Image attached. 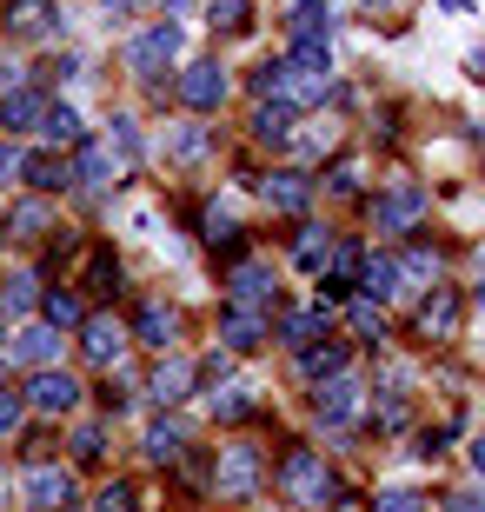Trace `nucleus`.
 Wrapping results in <instances>:
<instances>
[{"mask_svg":"<svg viewBox=\"0 0 485 512\" xmlns=\"http://www.w3.org/2000/svg\"><path fill=\"white\" fill-rule=\"evenodd\" d=\"M280 486L299 499V506H326V499H333V473H326V459H319L313 446H293V453H286Z\"/></svg>","mask_w":485,"mask_h":512,"instance_id":"1","label":"nucleus"},{"mask_svg":"<svg viewBox=\"0 0 485 512\" xmlns=\"http://www.w3.org/2000/svg\"><path fill=\"white\" fill-rule=\"evenodd\" d=\"M173 54H180V27H153V34H140V40L127 47V67H133L140 80H153Z\"/></svg>","mask_w":485,"mask_h":512,"instance_id":"2","label":"nucleus"},{"mask_svg":"<svg viewBox=\"0 0 485 512\" xmlns=\"http://www.w3.org/2000/svg\"><path fill=\"white\" fill-rule=\"evenodd\" d=\"M253 486H260V453H253V446H226V459H220V499H253Z\"/></svg>","mask_w":485,"mask_h":512,"instance_id":"3","label":"nucleus"},{"mask_svg":"<svg viewBox=\"0 0 485 512\" xmlns=\"http://www.w3.org/2000/svg\"><path fill=\"white\" fill-rule=\"evenodd\" d=\"M180 100H187L193 114H213V107L226 100V74L213 67V60H200V67H187V74H180Z\"/></svg>","mask_w":485,"mask_h":512,"instance_id":"4","label":"nucleus"},{"mask_svg":"<svg viewBox=\"0 0 485 512\" xmlns=\"http://www.w3.org/2000/svg\"><path fill=\"white\" fill-rule=\"evenodd\" d=\"M27 499H34L40 512H67L74 506V473H54V466L27 473Z\"/></svg>","mask_w":485,"mask_h":512,"instance_id":"5","label":"nucleus"},{"mask_svg":"<svg viewBox=\"0 0 485 512\" xmlns=\"http://www.w3.org/2000/svg\"><path fill=\"white\" fill-rule=\"evenodd\" d=\"M27 399H34L40 413H67V406L80 399V386L67 380V373H54V366H40V373H34V386H27Z\"/></svg>","mask_w":485,"mask_h":512,"instance_id":"6","label":"nucleus"},{"mask_svg":"<svg viewBox=\"0 0 485 512\" xmlns=\"http://www.w3.org/2000/svg\"><path fill=\"white\" fill-rule=\"evenodd\" d=\"M379 227L386 233H399V227H412V220H419V213H426V187H392L386 200H379Z\"/></svg>","mask_w":485,"mask_h":512,"instance_id":"7","label":"nucleus"},{"mask_svg":"<svg viewBox=\"0 0 485 512\" xmlns=\"http://www.w3.org/2000/svg\"><path fill=\"white\" fill-rule=\"evenodd\" d=\"M419 326H426L432 340H452L459 333V293L452 286H432V300L419 306Z\"/></svg>","mask_w":485,"mask_h":512,"instance_id":"8","label":"nucleus"},{"mask_svg":"<svg viewBox=\"0 0 485 512\" xmlns=\"http://www.w3.org/2000/svg\"><path fill=\"white\" fill-rule=\"evenodd\" d=\"M286 27H293V47H326V34H333V14H326L319 0H299L293 14H286Z\"/></svg>","mask_w":485,"mask_h":512,"instance_id":"9","label":"nucleus"},{"mask_svg":"<svg viewBox=\"0 0 485 512\" xmlns=\"http://www.w3.org/2000/svg\"><path fill=\"white\" fill-rule=\"evenodd\" d=\"M266 200H273L280 213H299L306 200H313V180H306V173H273V180H266Z\"/></svg>","mask_w":485,"mask_h":512,"instance_id":"10","label":"nucleus"},{"mask_svg":"<svg viewBox=\"0 0 485 512\" xmlns=\"http://www.w3.org/2000/svg\"><path fill=\"white\" fill-rule=\"evenodd\" d=\"M54 353H60L54 326H27V333L14 340V360H27V366H54Z\"/></svg>","mask_w":485,"mask_h":512,"instance_id":"11","label":"nucleus"},{"mask_svg":"<svg viewBox=\"0 0 485 512\" xmlns=\"http://www.w3.org/2000/svg\"><path fill=\"white\" fill-rule=\"evenodd\" d=\"M253 133H260L266 147H286V140H293V107H286V100L260 107V114H253Z\"/></svg>","mask_w":485,"mask_h":512,"instance_id":"12","label":"nucleus"},{"mask_svg":"<svg viewBox=\"0 0 485 512\" xmlns=\"http://www.w3.org/2000/svg\"><path fill=\"white\" fill-rule=\"evenodd\" d=\"M120 346H127V333H120L113 320H87V360L113 366V360H120Z\"/></svg>","mask_w":485,"mask_h":512,"instance_id":"13","label":"nucleus"},{"mask_svg":"<svg viewBox=\"0 0 485 512\" xmlns=\"http://www.w3.org/2000/svg\"><path fill=\"white\" fill-rule=\"evenodd\" d=\"M187 386H193V366L187 360H173V366H160V373H153V399H160V406H180V399H187Z\"/></svg>","mask_w":485,"mask_h":512,"instance_id":"14","label":"nucleus"},{"mask_svg":"<svg viewBox=\"0 0 485 512\" xmlns=\"http://www.w3.org/2000/svg\"><path fill=\"white\" fill-rule=\"evenodd\" d=\"M47 20H54V0H14L7 7V27L14 34H47Z\"/></svg>","mask_w":485,"mask_h":512,"instance_id":"15","label":"nucleus"},{"mask_svg":"<svg viewBox=\"0 0 485 512\" xmlns=\"http://www.w3.org/2000/svg\"><path fill=\"white\" fill-rule=\"evenodd\" d=\"M67 173H74L80 187H107V180H113V160H107V147H80V160Z\"/></svg>","mask_w":485,"mask_h":512,"instance_id":"16","label":"nucleus"},{"mask_svg":"<svg viewBox=\"0 0 485 512\" xmlns=\"http://www.w3.org/2000/svg\"><path fill=\"white\" fill-rule=\"evenodd\" d=\"M353 406H359V380H333L319 393V419H353Z\"/></svg>","mask_w":485,"mask_h":512,"instance_id":"17","label":"nucleus"},{"mask_svg":"<svg viewBox=\"0 0 485 512\" xmlns=\"http://www.w3.org/2000/svg\"><path fill=\"white\" fill-rule=\"evenodd\" d=\"M266 286H273V280H266V266H240L226 293H233V306H240V313H246V306H253V300H266Z\"/></svg>","mask_w":485,"mask_h":512,"instance_id":"18","label":"nucleus"},{"mask_svg":"<svg viewBox=\"0 0 485 512\" xmlns=\"http://www.w3.org/2000/svg\"><path fill=\"white\" fill-rule=\"evenodd\" d=\"M133 333H140L147 346H167V340H173V313H167V306H140V320H133Z\"/></svg>","mask_w":485,"mask_h":512,"instance_id":"19","label":"nucleus"},{"mask_svg":"<svg viewBox=\"0 0 485 512\" xmlns=\"http://www.w3.org/2000/svg\"><path fill=\"white\" fill-rule=\"evenodd\" d=\"M260 333H266V326L253 320V313H226V326H220V340L240 346V353H253V346H260Z\"/></svg>","mask_w":485,"mask_h":512,"instance_id":"20","label":"nucleus"},{"mask_svg":"<svg viewBox=\"0 0 485 512\" xmlns=\"http://www.w3.org/2000/svg\"><path fill=\"white\" fill-rule=\"evenodd\" d=\"M20 173H27L34 187H47V193H54V187H67V180H74V173H67V160H54V153H40V160H27V167H20Z\"/></svg>","mask_w":485,"mask_h":512,"instance_id":"21","label":"nucleus"},{"mask_svg":"<svg viewBox=\"0 0 485 512\" xmlns=\"http://www.w3.org/2000/svg\"><path fill=\"white\" fill-rule=\"evenodd\" d=\"M180 453H187V433H180V426H153L147 433V459L167 466V459H180Z\"/></svg>","mask_w":485,"mask_h":512,"instance_id":"22","label":"nucleus"},{"mask_svg":"<svg viewBox=\"0 0 485 512\" xmlns=\"http://www.w3.org/2000/svg\"><path fill=\"white\" fill-rule=\"evenodd\" d=\"M366 293H373V300H392V293H399V266L373 260V266H366Z\"/></svg>","mask_w":485,"mask_h":512,"instance_id":"23","label":"nucleus"},{"mask_svg":"<svg viewBox=\"0 0 485 512\" xmlns=\"http://www.w3.org/2000/svg\"><path fill=\"white\" fill-rule=\"evenodd\" d=\"M306 373H339V366H346V346H306Z\"/></svg>","mask_w":485,"mask_h":512,"instance_id":"24","label":"nucleus"},{"mask_svg":"<svg viewBox=\"0 0 485 512\" xmlns=\"http://www.w3.org/2000/svg\"><path fill=\"white\" fill-rule=\"evenodd\" d=\"M47 326H80V300L74 293H47Z\"/></svg>","mask_w":485,"mask_h":512,"instance_id":"25","label":"nucleus"},{"mask_svg":"<svg viewBox=\"0 0 485 512\" xmlns=\"http://www.w3.org/2000/svg\"><path fill=\"white\" fill-rule=\"evenodd\" d=\"M40 227H47V207H40V200H27V207H14V233H20V240H34Z\"/></svg>","mask_w":485,"mask_h":512,"instance_id":"26","label":"nucleus"},{"mask_svg":"<svg viewBox=\"0 0 485 512\" xmlns=\"http://www.w3.org/2000/svg\"><path fill=\"white\" fill-rule=\"evenodd\" d=\"M0 120H7V127H27V120H40V94H14Z\"/></svg>","mask_w":485,"mask_h":512,"instance_id":"27","label":"nucleus"},{"mask_svg":"<svg viewBox=\"0 0 485 512\" xmlns=\"http://www.w3.org/2000/svg\"><path fill=\"white\" fill-rule=\"evenodd\" d=\"M87 286H94V293H113V253L107 247H100L94 266H87Z\"/></svg>","mask_w":485,"mask_h":512,"instance_id":"28","label":"nucleus"},{"mask_svg":"<svg viewBox=\"0 0 485 512\" xmlns=\"http://www.w3.org/2000/svg\"><path fill=\"white\" fill-rule=\"evenodd\" d=\"M213 27L240 34V27H246V0H220V7H213Z\"/></svg>","mask_w":485,"mask_h":512,"instance_id":"29","label":"nucleus"},{"mask_svg":"<svg viewBox=\"0 0 485 512\" xmlns=\"http://www.w3.org/2000/svg\"><path fill=\"white\" fill-rule=\"evenodd\" d=\"M0 306H7V313H27V306H34V280H7Z\"/></svg>","mask_w":485,"mask_h":512,"instance_id":"30","label":"nucleus"},{"mask_svg":"<svg viewBox=\"0 0 485 512\" xmlns=\"http://www.w3.org/2000/svg\"><path fill=\"white\" fill-rule=\"evenodd\" d=\"M246 406H253V399H246V386H226V399L213 393V413H220V419H240Z\"/></svg>","mask_w":485,"mask_h":512,"instance_id":"31","label":"nucleus"},{"mask_svg":"<svg viewBox=\"0 0 485 512\" xmlns=\"http://www.w3.org/2000/svg\"><path fill=\"white\" fill-rule=\"evenodd\" d=\"M293 260H299V266H319V260H326V240L306 227V233H299V247H293Z\"/></svg>","mask_w":485,"mask_h":512,"instance_id":"32","label":"nucleus"},{"mask_svg":"<svg viewBox=\"0 0 485 512\" xmlns=\"http://www.w3.org/2000/svg\"><path fill=\"white\" fill-rule=\"evenodd\" d=\"M74 459H80V466H94V459H100V426H80V433H74Z\"/></svg>","mask_w":485,"mask_h":512,"instance_id":"33","label":"nucleus"},{"mask_svg":"<svg viewBox=\"0 0 485 512\" xmlns=\"http://www.w3.org/2000/svg\"><path fill=\"white\" fill-rule=\"evenodd\" d=\"M173 153H180V160L206 153V127H180V133H173Z\"/></svg>","mask_w":485,"mask_h":512,"instance_id":"34","label":"nucleus"},{"mask_svg":"<svg viewBox=\"0 0 485 512\" xmlns=\"http://www.w3.org/2000/svg\"><path fill=\"white\" fill-rule=\"evenodd\" d=\"M373 512H419V493H406V486H392V493H379Z\"/></svg>","mask_w":485,"mask_h":512,"instance_id":"35","label":"nucleus"},{"mask_svg":"<svg viewBox=\"0 0 485 512\" xmlns=\"http://www.w3.org/2000/svg\"><path fill=\"white\" fill-rule=\"evenodd\" d=\"M313 333H319V320H313V313H293V320H286V346H306Z\"/></svg>","mask_w":485,"mask_h":512,"instance_id":"36","label":"nucleus"},{"mask_svg":"<svg viewBox=\"0 0 485 512\" xmlns=\"http://www.w3.org/2000/svg\"><path fill=\"white\" fill-rule=\"evenodd\" d=\"M47 133H54V140H80V120L67 114V107H54V114H47Z\"/></svg>","mask_w":485,"mask_h":512,"instance_id":"37","label":"nucleus"},{"mask_svg":"<svg viewBox=\"0 0 485 512\" xmlns=\"http://www.w3.org/2000/svg\"><path fill=\"white\" fill-rule=\"evenodd\" d=\"M113 147H120V160H133L140 153V140H133V120H113V133H107Z\"/></svg>","mask_w":485,"mask_h":512,"instance_id":"38","label":"nucleus"},{"mask_svg":"<svg viewBox=\"0 0 485 512\" xmlns=\"http://www.w3.org/2000/svg\"><path fill=\"white\" fill-rule=\"evenodd\" d=\"M20 413H27V399H20V393H0V433H7V426H20Z\"/></svg>","mask_w":485,"mask_h":512,"instance_id":"39","label":"nucleus"},{"mask_svg":"<svg viewBox=\"0 0 485 512\" xmlns=\"http://www.w3.org/2000/svg\"><path fill=\"white\" fill-rule=\"evenodd\" d=\"M100 512H133V493L127 486H107V493H100Z\"/></svg>","mask_w":485,"mask_h":512,"instance_id":"40","label":"nucleus"},{"mask_svg":"<svg viewBox=\"0 0 485 512\" xmlns=\"http://www.w3.org/2000/svg\"><path fill=\"white\" fill-rule=\"evenodd\" d=\"M20 167H27V153H20V147H0V187H7Z\"/></svg>","mask_w":485,"mask_h":512,"instance_id":"41","label":"nucleus"},{"mask_svg":"<svg viewBox=\"0 0 485 512\" xmlns=\"http://www.w3.org/2000/svg\"><path fill=\"white\" fill-rule=\"evenodd\" d=\"M333 193H359V167H333Z\"/></svg>","mask_w":485,"mask_h":512,"instance_id":"42","label":"nucleus"},{"mask_svg":"<svg viewBox=\"0 0 485 512\" xmlns=\"http://www.w3.org/2000/svg\"><path fill=\"white\" fill-rule=\"evenodd\" d=\"M353 326H359V333H379V313H373V300H366V306H353Z\"/></svg>","mask_w":485,"mask_h":512,"instance_id":"43","label":"nucleus"},{"mask_svg":"<svg viewBox=\"0 0 485 512\" xmlns=\"http://www.w3.org/2000/svg\"><path fill=\"white\" fill-rule=\"evenodd\" d=\"M452 512H479V499H472V493H452Z\"/></svg>","mask_w":485,"mask_h":512,"instance_id":"44","label":"nucleus"},{"mask_svg":"<svg viewBox=\"0 0 485 512\" xmlns=\"http://www.w3.org/2000/svg\"><path fill=\"white\" fill-rule=\"evenodd\" d=\"M439 7H452V14H466V7H472V0H439Z\"/></svg>","mask_w":485,"mask_h":512,"instance_id":"45","label":"nucleus"},{"mask_svg":"<svg viewBox=\"0 0 485 512\" xmlns=\"http://www.w3.org/2000/svg\"><path fill=\"white\" fill-rule=\"evenodd\" d=\"M107 7H113V14H127V7H133V0H107Z\"/></svg>","mask_w":485,"mask_h":512,"instance_id":"46","label":"nucleus"}]
</instances>
